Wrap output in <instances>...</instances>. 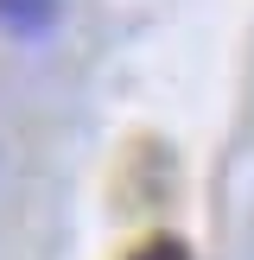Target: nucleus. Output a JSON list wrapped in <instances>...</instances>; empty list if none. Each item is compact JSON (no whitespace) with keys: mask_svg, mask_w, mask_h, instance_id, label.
I'll use <instances>...</instances> for the list:
<instances>
[{"mask_svg":"<svg viewBox=\"0 0 254 260\" xmlns=\"http://www.w3.org/2000/svg\"><path fill=\"white\" fill-rule=\"evenodd\" d=\"M64 0H0V32L13 38H45L51 25H57Z\"/></svg>","mask_w":254,"mask_h":260,"instance_id":"obj_1","label":"nucleus"},{"mask_svg":"<svg viewBox=\"0 0 254 260\" xmlns=\"http://www.w3.org/2000/svg\"><path fill=\"white\" fill-rule=\"evenodd\" d=\"M134 260H190V254H184V241H146Z\"/></svg>","mask_w":254,"mask_h":260,"instance_id":"obj_2","label":"nucleus"}]
</instances>
